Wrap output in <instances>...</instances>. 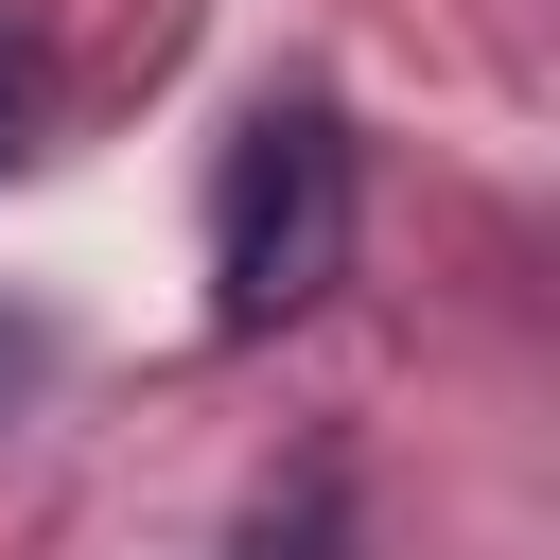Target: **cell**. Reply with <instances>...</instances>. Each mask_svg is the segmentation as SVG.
I'll return each mask as SVG.
<instances>
[{"instance_id":"cell-1","label":"cell","mask_w":560,"mask_h":560,"mask_svg":"<svg viewBox=\"0 0 560 560\" xmlns=\"http://www.w3.org/2000/svg\"><path fill=\"white\" fill-rule=\"evenodd\" d=\"M210 280H228V332H280L350 280V122L332 105H262L228 140V192H210Z\"/></svg>"},{"instance_id":"cell-2","label":"cell","mask_w":560,"mask_h":560,"mask_svg":"<svg viewBox=\"0 0 560 560\" xmlns=\"http://www.w3.org/2000/svg\"><path fill=\"white\" fill-rule=\"evenodd\" d=\"M245 560H332V472H298V508H262Z\"/></svg>"},{"instance_id":"cell-3","label":"cell","mask_w":560,"mask_h":560,"mask_svg":"<svg viewBox=\"0 0 560 560\" xmlns=\"http://www.w3.org/2000/svg\"><path fill=\"white\" fill-rule=\"evenodd\" d=\"M18 385H35V332H18V315H0V402H18Z\"/></svg>"}]
</instances>
